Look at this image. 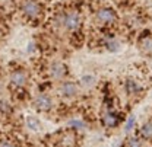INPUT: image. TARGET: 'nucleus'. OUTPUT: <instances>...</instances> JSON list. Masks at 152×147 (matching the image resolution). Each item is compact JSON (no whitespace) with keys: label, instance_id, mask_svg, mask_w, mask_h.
<instances>
[{"label":"nucleus","instance_id":"obj_1","mask_svg":"<svg viewBox=\"0 0 152 147\" xmlns=\"http://www.w3.org/2000/svg\"><path fill=\"white\" fill-rule=\"evenodd\" d=\"M82 13L76 7H66L58 10L53 16L51 28L57 35L76 39L82 31Z\"/></svg>","mask_w":152,"mask_h":147},{"label":"nucleus","instance_id":"obj_2","mask_svg":"<svg viewBox=\"0 0 152 147\" xmlns=\"http://www.w3.org/2000/svg\"><path fill=\"white\" fill-rule=\"evenodd\" d=\"M6 83H7V91L13 93V95H25L29 91L31 86V79L32 74L31 70L16 61H12L7 66V72H6Z\"/></svg>","mask_w":152,"mask_h":147},{"label":"nucleus","instance_id":"obj_3","mask_svg":"<svg viewBox=\"0 0 152 147\" xmlns=\"http://www.w3.org/2000/svg\"><path fill=\"white\" fill-rule=\"evenodd\" d=\"M44 3L41 0H20L19 1V15L26 23L38 25L44 19Z\"/></svg>","mask_w":152,"mask_h":147},{"label":"nucleus","instance_id":"obj_4","mask_svg":"<svg viewBox=\"0 0 152 147\" xmlns=\"http://www.w3.org/2000/svg\"><path fill=\"white\" fill-rule=\"evenodd\" d=\"M41 73L50 83H54V85L66 80V79H70L69 66L63 60H48L47 63L42 64Z\"/></svg>","mask_w":152,"mask_h":147},{"label":"nucleus","instance_id":"obj_5","mask_svg":"<svg viewBox=\"0 0 152 147\" xmlns=\"http://www.w3.org/2000/svg\"><path fill=\"white\" fill-rule=\"evenodd\" d=\"M54 92H56L57 99L64 104H73L82 95L77 80H72V79H66V80L57 83Z\"/></svg>","mask_w":152,"mask_h":147},{"label":"nucleus","instance_id":"obj_6","mask_svg":"<svg viewBox=\"0 0 152 147\" xmlns=\"http://www.w3.org/2000/svg\"><path fill=\"white\" fill-rule=\"evenodd\" d=\"M31 105L39 114H51L57 108V98L48 89H41L31 99Z\"/></svg>","mask_w":152,"mask_h":147},{"label":"nucleus","instance_id":"obj_7","mask_svg":"<svg viewBox=\"0 0 152 147\" xmlns=\"http://www.w3.org/2000/svg\"><path fill=\"white\" fill-rule=\"evenodd\" d=\"M94 19L96 25L107 28L117 22V13L108 6H99L94 12Z\"/></svg>","mask_w":152,"mask_h":147},{"label":"nucleus","instance_id":"obj_8","mask_svg":"<svg viewBox=\"0 0 152 147\" xmlns=\"http://www.w3.org/2000/svg\"><path fill=\"white\" fill-rule=\"evenodd\" d=\"M56 147H76L77 146V133L73 130H64L54 135Z\"/></svg>","mask_w":152,"mask_h":147},{"label":"nucleus","instance_id":"obj_9","mask_svg":"<svg viewBox=\"0 0 152 147\" xmlns=\"http://www.w3.org/2000/svg\"><path fill=\"white\" fill-rule=\"evenodd\" d=\"M99 119H101V124L105 128H115L120 124V121H121V115L117 114L114 111V108H111L110 105H107L105 108H102V111H101Z\"/></svg>","mask_w":152,"mask_h":147},{"label":"nucleus","instance_id":"obj_10","mask_svg":"<svg viewBox=\"0 0 152 147\" xmlns=\"http://www.w3.org/2000/svg\"><path fill=\"white\" fill-rule=\"evenodd\" d=\"M101 47L105 51H108V53H115V51L120 50L121 44H120V41L115 37L110 35V34H105L104 37L101 38Z\"/></svg>","mask_w":152,"mask_h":147},{"label":"nucleus","instance_id":"obj_11","mask_svg":"<svg viewBox=\"0 0 152 147\" xmlns=\"http://www.w3.org/2000/svg\"><path fill=\"white\" fill-rule=\"evenodd\" d=\"M96 82H98V80H96V77H95L94 74H83V76L77 80L82 93L88 92V91H92L95 86H96Z\"/></svg>","mask_w":152,"mask_h":147},{"label":"nucleus","instance_id":"obj_12","mask_svg":"<svg viewBox=\"0 0 152 147\" xmlns=\"http://www.w3.org/2000/svg\"><path fill=\"white\" fill-rule=\"evenodd\" d=\"M124 89H126V93H127L129 96H136V95L140 93L142 86H140V83H139L137 80H134L133 77H127V79L124 80Z\"/></svg>","mask_w":152,"mask_h":147},{"label":"nucleus","instance_id":"obj_13","mask_svg":"<svg viewBox=\"0 0 152 147\" xmlns=\"http://www.w3.org/2000/svg\"><path fill=\"white\" fill-rule=\"evenodd\" d=\"M67 127L70 130H73V131H76V133H79V131H85L88 128V124L82 118H70L67 121Z\"/></svg>","mask_w":152,"mask_h":147},{"label":"nucleus","instance_id":"obj_14","mask_svg":"<svg viewBox=\"0 0 152 147\" xmlns=\"http://www.w3.org/2000/svg\"><path fill=\"white\" fill-rule=\"evenodd\" d=\"M25 125L31 130V131H34V133H38V131L41 130V122H39V119L35 118V117H32V115H29V117L25 118Z\"/></svg>","mask_w":152,"mask_h":147},{"label":"nucleus","instance_id":"obj_15","mask_svg":"<svg viewBox=\"0 0 152 147\" xmlns=\"http://www.w3.org/2000/svg\"><path fill=\"white\" fill-rule=\"evenodd\" d=\"M139 48L145 53V54L152 55V37H146L143 38L139 44Z\"/></svg>","mask_w":152,"mask_h":147},{"label":"nucleus","instance_id":"obj_16","mask_svg":"<svg viewBox=\"0 0 152 147\" xmlns=\"http://www.w3.org/2000/svg\"><path fill=\"white\" fill-rule=\"evenodd\" d=\"M139 134L143 138H152V121H146L145 124H142V127L139 128Z\"/></svg>","mask_w":152,"mask_h":147},{"label":"nucleus","instance_id":"obj_17","mask_svg":"<svg viewBox=\"0 0 152 147\" xmlns=\"http://www.w3.org/2000/svg\"><path fill=\"white\" fill-rule=\"evenodd\" d=\"M7 83H6V76L0 72V99L1 98H7Z\"/></svg>","mask_w":152,"mask_h":147},{"label":"nucleus","instance_id":"obj_18","mask_svg":"<svg viewBox=\"0 0 152 147\" xmlns=\"http://www.w3.org/2000/svg\"><path fill=\"white\" fill-rule=\"evenodd\" d=\"M0 147H19V146H18V143L15 140H12L10 137L0 135Z\"/></svg>","mask_w":152,"mask_h":147},{"label":"nucleus","instance_id":"obj_19","mask_svg":"<svg viewBox=\"0 0 152 147\" xmlns=\"http://www.w3.org/2000/svg\"><path fill=\"white\" fill-rule=\"evenodd\" d=\"M127 146L129 147H143L142 146V141H140L139 138H136V137H130V138H129Z\"/></svg>","mask_w":152,"mask_h":147},{"label":"nucleus","instance_id":"obj_20","mask_svg":"<svg viewBox=\"0 0 152 147\" xmlns=\"http://www.w3.org/2000/svg\"><path fill=\"white\" fill-rule=\"evenodd\" d=\"M134 119H136V118H134V115H130V117H129V119L126 121V124H124V130H126L127 133H129V131H132L133 125H134Z\"/></svg>","mask_w":152,"mask_h":147}]
</instances>
